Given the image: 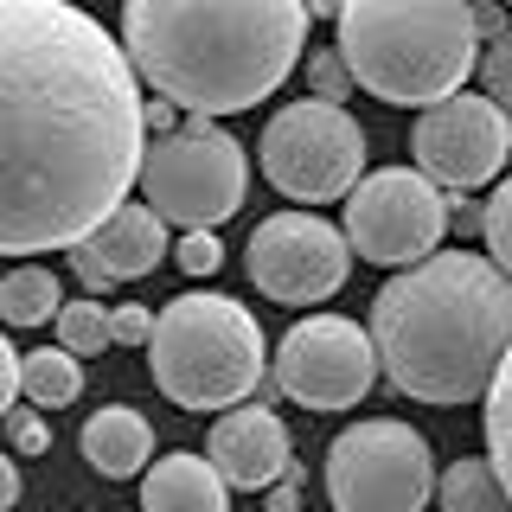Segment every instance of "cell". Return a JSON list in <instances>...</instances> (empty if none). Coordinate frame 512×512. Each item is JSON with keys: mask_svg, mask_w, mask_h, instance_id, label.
<instances>
[{"mask_svg": "<svg viewBox=\"0 0 512 512\" xmlns=\"http://www.w3.org/2000/svg\"><path fill=\"white\" fill-rule=\"evenodd\" d=\"M429 500L442 512H512V500H506V487H500V474H493L487 455H461L455 468L436 480Z\"/></svg>", "mask_w": 512, "mask_h": 512, "instance_id": "19", "label": "cell"}, {"mask_svg": "<svg viewBox=\"0 0 512 512\" xmlns=\"http://www.w3.org/2000/svg\"><path fill=\"white\" fill-rule=\"evenodd\" d=\"M173 256H180L186 276H218V269H224V244H218V231H186Z\"/></svg>", "mask_w": 512, "mask_h": 512, "instance_id": "25", "label": "cell"}, {"mask_svg": "<svg viewBox=\"0 0 512 512\" xmlns=\"http://www.w3.org/2000/svg\"><path fill=\"white\" fill-rule=\"evenodd\" d=\"M141 128H154V135H167V128H180V103H167V96H154V103H141Z\"/></svg>", "mask_w": 512, "mask_h": 512, "instance_id": "30", "label": "cell"}, {"mask_svg": "<svg viewBox=\"0 0 512 512\" xmlns=\"http://www.w3.org/2000/svg\"><path fill=\"white\" fill-rule=\"evenodd\" d=\"M308 77H314V96H327V103H346V96L359 90L340 52H314V58H308Z\"/></svg>", "mask_w": 512, "mask_h": 512, "instance_id": "26", "label": "cell"}, {"mask_svg": "<svg viewBox=\"0 0 512 512\" xmlns=\"http://www.w3.org/2000/svg\"><path fill=\"white\" fill-rule=\"evenodd\" d=\"M20 397V352L7 346V333H0V410Z\"/></svg>", "mask_w": 512, "mask_h": 512, "instance_id": "28", "label": "cell"}, {"mask_svg": "<svg viewBox=\"0 0 512 512\" xmlns=\"http://www.w3.org/2000/svg\"><path fill=\"white\" fill-rule=\"evenodd\" d=\"M58 301H64V288L45 263H20L0 276V320L7 327H45L58 314Z\"/></svg>", "mask_w": 512, "mask_h": 512, "instance_id": "18", "label": "cell"}, {"mask_svg": "<svg viewBox=\"0 0 512 512\" xmlns=\"http://www.w3.org/2000/svg\"><path fill=\"white\" fill-rule=\"evenodd\" d=\"M256 160H263V180L282 199L327 205V199H346L352 180L365 173V128L352 122L346 103L301 96V103H282L269 116Z\"/></svg>", "mask_w": 512, "mask_h": 512, "instance_id": "7", "label": "cell"}, {"mask_svg": "<svg viewBox=\"0 0 512 512\" xmlns=\"http://www.w3.org/2000/svg\"><path fill=\"white\" fill-rule=\"evenodd\" d=\"M205 461L218 468L224 487L263 493L276 474H288V429L276 410L250 404V410H224L205 436Z\"/></svg>", "mask_w": 512, "mask_h": 512, "instance_id": "14", "label": "cell"}, {"mask_svg": "<svg viewBox=\"0 0 512 512\" xmlns=\"http://www.w3.org/2000/svg\"><path fill=\"white\" fill-rule=\"evenodd\" d=\"M77 448H84V461L103 480H135L148 468V455H154V423L141 410H128V404H103V410H90Z\"/></svg>", "mask_w": 512, "mask_h": 512, "instance_id": "15", "label": "cell"}, {"mask_svg": "<svg viewBox=\"0 0 512 512\" xmlns=\"http://www.w3.org/2000/svg\"><path fill=\"white\" fill-rule=\"evenodd\" d=\"M333 26H340L333 52L346 58L352 84L397 109L468 90L480 58L468 0H340Z\"/></svg>", "mask_w": 512, "mask_h": 512, "instance_id": "4", "label": "cell"}, {"mask_svg": "<svg viewBox=\"0 0 512 512\" xmlns=\"http://www.w3.org/2000/svg\"><path fill=\"white\" fill-rule=\"evenodd\" d=\"M474 71H480V84H487V103L500 109L506 135H512V32H500V39H487V52L474 58Z\"/></svg>", "mask_w": 512, "mask_h": 512, "instance_id": "22", "label": "cell"}, {"mask_svg": "<svg viewBox=\"0 0 512 512\" xmlns=\"http://www.w3.org/2000/svg\"><path fill=\"white\" fill-rule=\"evenodd\" d=\"M269 512H301V487H295V468H288V474H276V480H269Z\"/></svg>", "mask_w": 512, "mask_h": 512, "instance_id": "29", "label": "cell"}, {"mask_svg": "<svg viewBox=\"0 0 512 512\" xmlns=\"http://www.w3.org/2000/svg\"><path fill=\"white\" fill-rule=\"evenodd\" d=\"M269 365H276V391L295 397V404H308V410H352V404H365V391L378 384L372 333H359L340 314L295 320Z\"/></svg>", "mask_w": 512, "mask_h": 512, "instance_id": "11", "label": "cell"}, {"mask_svg": "<svg viewBox=\"0 0 512 512\" xmlns=\"http://www.w3.org/2000/svg\"><path fill=\"white\" fill-rule=\"evenodd\" d=\"M244 269L269 301L314 308V301L340 295V282L352 269V244H346L340 224H327L314 212H276V218H263L250 231Z\"/></svg>", "mask_w": 512, "mask_h": 512, "instance_id": "10", "label": "cell"}, {"mask_svg": "<svg viewBox=\"0 0 512 512\" xmlns=\"http://www.w3.org/2000/svg\"><path fill=\"white\" fill-rule=\"evenodd\" d=\"M301 7H308V20H333V13H340V0H301Z\"/></svg>", "mask_w": 512, "mask_h": 512, "instance_id": "34", "label": "cell"}, {"mask_svg": "<svg viewBox=\"0 0 512 512\" xmlns=\"http://www.w3.org/2000/svg\"><path fill=\"white\" fill-rule=\"evenodd\" d=\"M480 237H487V256L512 276V180H500L493 199L480 205Z\"/></svg>", "mask_w": 512, "mask_h": 512, "instance_id": "23", "label": "cell"}, {"mask_svg": "<svg viewBox=\"0 0 512 512\" xmlns=\"http://www.w3.org/2000/svg\"><path fill=\"white\" fill-rule=\"evenodd\" d=\"M160 263H167V218H160L148 199L141 205L122 199L116 212L96 218L71 244V269L84 276L90 295H103V288H116V282H141V276H154Z\"/></svg>", "mask_w": 512, "mask_h": 512, "instance_id": "13", "label": "cell"}, {"mask_svg": "<svg viewBox=\"0 0 512 512\" xmlns=\"http://www.w3.org/2000/svg\"><path fill=\"white\" fill-rule=\"evenodd\" d=\"M20 397L39 410H64L84 397V365L77 352L64 346H45V352H20Z\"/></svg>", "mask_w": 512, "mask_h": 512, "instance_id": "17", "label": "cell"}, {"mask_svg": "<svg viewBox=\"0 0 512 512\" xmlns=\"http://www.w3.org/2000/svg\"><path fill=\"white\" fill-rule=\"evenodd\" d=\"M141 84L71 0H0V256L71 250L135 186Z\"/></svg>", "mask_w": 512, "mask_h": 512, "instance_id": "1", "label": "cell"}, {"mask_svg": "<svg viewBox=\"0 0 512 512\" xmlns=\"http://www.w3.org/2000/svg\"><path fill=\"white\" fill-rule=\"evenodd\" d=\"M448 231V199L416 167H378L359 173L346 192V244L378 269H404L429 256Z\"/></svg>", "mask_w": 512, "mask_h": 512, "instance_id": "9", "label": "cell"}, {"mask_svg": "<svg viewBox=\"0 0 512 512\" xmlns=\"http://www.w3.org/2000/svg\"><path fill=\"white\" fill-rule=\"evenodd\" d=\"M0 436H7V448L13 455H45L52 448V429H45V416H39V404H7L0 410Z\"/></svg>", "mask_w": 512, "mask_h": 512, "instance_id": "24", "label": "cell"}, {"mask_svg": "<svg viewBox=\"0 0 512 512\" xmlns=\"http://www.w3.org/2000/svg\"><path fill=\"white\" fill-rule=\"evenodd\" d=\"M52 327H58V346L77 352V359H90V352L109 346V308H103L96 295H84V301H58Z\"/></svg>", "mask_w": 512, "mask_h": 512, "instance_id": "21", "label": "cell"}, {"mask_svg": "<svg viewBox=\"0 0 512 512\" xmlns=\"http://www.w3.org/2000/svg\"><path fill=\"white\" fill-rule=\"evenodd\" d=\"M436 493V455L410 423L372 416L333 436L327 500L333 512H423Z\"/></svg>", "mask_w": 512, "mask_h": 512, "instance_id": "8", "label": "cell"}, {"mask_svg": "<svg viewBox=\"0 0 512 512\" xmlns=\"http://www.w3.org/2000/svg\"><path fill=\"white\" fill-rule=\"evenodd\" d=\"M269 346L244 301L231 295H173L154 314L148 372L180 410H231L263 384Z\"/></svg>", "mask_w": 512, "mask_h": 512, "instance_id": "5", "label": "cell"}, {"mask_svg": "<svg viewBox=\"0 0 512 512\" xmlns=\"http://www.w3.org/2000/svg\"><path fill=\"white\" fill-rule=\"evenodd\" d=\"M13 500H20V468H13V455L0 448V512H13Z\"/></svg>", "mask_w": 512, "mask_h": 512, "instance_id": "33", "label": "cell"}, {"mask_svg": "<svg viewBox=\"0 0 512 512\" xmlns=\"http://www.w3.org/2000/svg\"><path fill=\"white\" fill-rule=\"evenodd\" d=\"M480 397H487V461H493V474H500V487L512 500V346L500 352V365H493Z\"/></svg>", "mask_w": 512, "mask_h": 512, "instance_id": "20", "label": "cell"}, {"mask_svg": "<svg viewBox=\"0 0 512 512\" xmlns=\"http://www.w3.org/2000/svg\"><path fill=\"white\" fill-rule=\"evenodd\" d=\"M372 359L416 404H474L512 346V276L474 250H429L372 295Z\"/></svg>", "mask_w": 512, "mask_h": 512, "instance_id": "2", "label": "cell"}, {"mask_svg": "<svg viewBox=\"0 0 512 512\" xmlns=\"http://www.w3.org/2000/svg\"><path fill=\"white\" fill-rule=\"evenodd\" d=\"M448 224H455L461 237H468V231H480V205H468L461 192H448Z\"/></svg>", "mask_w": 512, "mask_h": 512, "instance_id": "32", "label": "cell"}, {"mask_svg": "<svg viewBox=\"0 0 512 512\" xmlns=\"http://www.w3.org/2000/svg\"><path fill=\"white\" fill-rule=\"evenodd\" d=\"M301 45V0H122V52L135 77L192 116H237L276 96Z\"/></svg>", "mask_w": 512, "mask_h": 512, "instance_id": "3", "label": "cell"}, {"mask_svg": "<svg viewBox=\"0 0 512 512\" xmlns=\"http://www.w3.org/2000/svg\"><path fill=\"white\" fill-rule=\"evenodd\" d=\"M410 148H416V173L423 180H436L448 192H468V186H487L506 167L512 135L487 96L455 90L442 103H423V116L410 128Z\"/></svg>", "mask_w": 512, "mask_h": 512, "instance_id": "12", "label": "cell"}, {"mask_svg": "<svg viewBox=\"0 0 512 512\" xmlns=\"http://www.w3.org/2000/svg\"><path fill=\"white\" fill-rule=\"evenodd\" d=\"M135 186L167 224L218 231L244 205V186H250L244 141L231 128H218L212 116H192L180 128H167V135H154V148H141Z\"/></svg>", "mask_w": 512, "mask_h": 512, "instance_id": "6", "label": "cell"}, {"mask_svg": "<svg viewBox=\"0 0 512 512\" xmlns=\"http://www.w3.org/2000/svg\"><path fill=\"white\" fill-rule=\"evenodd\" d=\"M468 13H474L480 39H500V32H506V7H500V0H480V7H468Z\"/></svg>", "mask_w": 512, "mask_h": 512, "instance_id": "31", "label": "cell"}, {"mask_svg": "<svg viewBox=\"0 0 512 512\" xmlns=\"http://www.w3.org/2000/svg\"><path fill=\"white\" fill-rule=\"evenodd\" d=\"M500 7H512V0H500Z\"/></svg>", "mask_w": 512, "mask_h": 512, "instance_id": "35", "label": "cell"}, {"mask_svg": "<svg viewBox=\"0 0 512 512\" xmlns=\"http://www.w3.org/2000/svg\"><path fill=\"white\" fill-rule=\"evenodd\" d=\"M148 333H154V308H141V301L109 308V346H148Z\"/></svg>", "mask_w": 512, "mask_h": 512, "instance_id": "27", "label": "cell"}, {"mask_svg": "<svg viewBox=\"0 0 512 512\" xmlns=\"http://www.w3.org/2000/svg\"><path fill=\"white\" fill-rule=\"evenodd\" d=\"M141 512H231V487L205 455H160L141 474Z\"/></svg>", "mask_w": 512, "mask_h": 512, "instance_id": "16", "label": "cell"}]
</instances>
